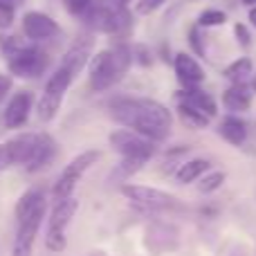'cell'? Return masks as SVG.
Listing matches in <instances>:
<instances>
[{
	"mask_svg": "<svg viewBox=\"0 0 256 256\" xmlns=\"http://www.w3.org/2000/svg\"><path fill=\"white\" fill-rule=\"evenodd\" d=\"M61 32L58 22L54 18L45 16L40 12H27L22 16V34L30 40H48Z\"/></svg>",
	"mask_w": 256,
	"mask_h": 256,
	"instance_id": "cell-11",
	"label": "cell"
},
{
	"mask_svg": "<svg viewBox=\"0 0 256 256\" xmlns=\"http://www.w3.org/2000/svg\"><path fill=\"white\" fill-rule=\"evenodd\" d=\"M40 209H45V198L40 191H27V194L20 196V200H18L16 204V220H25V218H30L32 214L40 212Z\"/></svg>",
	"mask_w": 256,
	"mask_h": 256,
	"instance_id": "cell-18",
	"label": "cell"
},
{
	"mask_svg": "<svg viewBox=\"0 0 256 256\" xmlns=\"http://www.w3.org/2000/svg\"><path fill=\"white\" fill-rule=\"evenodd\" d=\"M243 2H250V4H254V2H256V0H243Z\"/></svg>",
	"mask_w": 256,
	"mask_h": 256,
	"instance_id": "cell-35",
	"label": "cell"
},
{
	"mask_svg": "<svg viewBox=\"0 0 256 256\" xmlns=\"http://www.w3.org/2000/svg\"><path fill=\"white\" fill-rule=\"evenodd\" d=\"M74 72L70 70V68L66 66H58L56 70H54V74L48 79V84H45V92H52V94H61L66 92L68 88L72 86V81H74Z\"/></svg>",
	"mask_w": 256,
	"mask_h": 256,
	"instance_id": "cell-20",
	"label": "cell"
},
{
	"mask_svg": "<svg viewBox=\"0 0 256 256\" xmlns=\"http://www.w3.org/2000/svg\"><path fill=\"white\" fill-rule=\"evenodd\" d=\"M45 209H40V212L32 214L30 218H25V220L18 222V232H16V238H14L12 256H32L36 234H38V227L45 218Z\"/></svg>",
	"mask_w": 256,
	"mask_h": 256,
	"instance_id": "cell-10",
	"label": "cell"
},
{
	"mask_svg": "<svg viewBox=\"0 0 256 256\" xmlns=\"http://www.w3.org/2000/svg\"><path fill=\"white\" fill-rule=\"evenodd\" d=\"M112 2H117V4H124V7H126V4L130 2V0H112Z\"/></svg>",
	"mask_w": 256,
	"mask_h": 256,
	"instance_id": "cell-34",
	"label": "cell"
},
{
	"mask_svg": "<svg viewBox=\"0 0 256 256\" xmlns=\"http://www.w3.org/2000/svg\"><path fill=\"white\" fill-rule=\"evenodd\" d=\"M252 104V90L245 84H234L232 88H227L222 92V106L230 112H243Z\"/></svg>",
	"mask_w": 256,
	"mask_h": 256,
	"instance_id": "cell-16",
	"label": "cell"
},
{
	"mask_svg": "<svg viewBox=\"0 0 256 256\" xmlns=\"http://www.w3.org/2000/svg\"><path fill=\"white\" fill-rule=\"evenodd\" d=\"M99 158H102V153H99V150H86V153L76 155V158L72 160L66 168H63L61 176H58L56 184H54V189H52V198L56 200V202H58V200L72 198V194H74V189H76V184H79L81 176H84V173L88 171V168L92 166Z\"/></svg>",
	"mask_w": 256,
	"mask_h": 256,
	"instance_id": "cell-4",
	"label": "cell"
},
{
	"mask_svg": "<svg viewBox=\"0 0 256 256\" xmlns=\"http://www.w3.org/2000/svg\"><path fill=\"white\" fill-rule=\"evenodd\" d=\"M48 54L40 48H34V45H25L22 50L7 56L9 72L14 76H20V79H32V76L43 74L45 68H48Z\"/></svg>",
	"mask_w": 256,
	"mask_h": 256,
	"instance_id": "cell-7",
	"label": "cell"
},
{
	"mask_svg": "<svg viewBox=\"0 0 256 256\" xmlns=\"http://www.w3.org/2000/svg\"><path fill=\"white\" fill-rule=\"evenodd\" d=\"M250 22H252V25L256 27V7L250 9Z\"/></svg>",
	"mask_w": 256,
	"mask_h": 256,
	"instance_id": "cell-33",
	"label": "cell"
},
{
	"mask_svg": "<svg viewBox=\"0 0 256 256\" xmlns=\"http://www.w3.org/2000/svg\"><path fill=\"white\" fill-rule=\"evenodd\" d=\"M254 90H256V79H254Z\"/></svg>",
	"mask_w": 256,
	"mask_h": 256,
	"instance_id": "cell-36",
	"label": "cell"
},
{
	"mask_svg": "<svg viewBox=\"0 0 256 256\" xmlns=\"http://www.w3.org/2000/svg\"><path fill=\"white\" fill-rule=\"evenodd\" d=\"M63 2H66V9L72 16H86L88 9L92 7V0H63Z\"/></svg>",
	"mask_w": 256,
	"mask_h": 256,
	"instance_id": "cell-27",
	"label": "cell"
},
{
	"mask_svg": "<svg viewBox=\"0 0 256 256\" xmlns=\"http://www.w3.org/2000/svg\"><path fill=\"white\" fill-rule=\"evenodd\" d=\"M178 115L191 128H207L209 122H212L207 115H202L200 110H196V108H191V106H184V104H178Z\"/></svg>",
	"mask_w": 256,
	"mask_h": 256,
	"instance_id": "cell-24",
	"label": "cell"
},
{
	"mask_svg": "<svg viewBox=\"0 0 256 256\" xmlns=\"http://www.w3.org/2000/svg\"><path fill=\"white\" fill-rule=\"evenodd\" d=\"M14 22V4L0 0V30H7Z\"/></svg>",
	"mask_w": 256,
	"mask_h": 256,
	"instance_id": "cell-29",
	"label": "cell"
},
{
	"mask_svg": "<svg viewBox=\"0 0 256 256\" xmlns=\"http://www.w3.org/2000/svg\"><path fill=\"white\" fill-rule=\"evenodd\" d=\"M178 104H184V106H191L196 108V110H200L202 115H207L209 120L212 117H216L218 108H216V102H214V97L209 92H204V90H198L194 86V88H184V90H178Z\"/></svg>",
	"mask_w": 256,
	"mask_h": 256,
	"instance_id": "cell-14",
	"label": "cell"
},
{
	"mask_svg": "<svg viewBox=\"0 0 256 256\" xmlns=\"http://www.w3.org/2000/svg\"><path fill=\"white\" fill-rule=\"evenodd\" d=\"M9 88H12V76H7V74H0V104H2V99L7 97Z\"/></svg>",
	"mask_w": 256,
	"mask_h": 256,
	"instance_id": "cell-32",
	"label": "cell"
},
{
	"mask_svg": "<svg viewBox=\"0 0 256 256\" xmlns=\"http://www.w3.org/2000/svg\"><path fill=\"white\" fill-rule=\"evenodd\" d=\"M110 146L122 155V160H135L142 164L148 162L155 153V142L135 130H115L110 135Z\"/></svg>",
	"mask_w": 256,
	"mask_h": 256,
	"instance_id": "cell-5",
	"label": "cell"
},
{
	"mask_svg": "<svg viewBox=\"0 0 256 256\" xmlns=\"http://www.w3.org/2000/svg\"><path fill=\"white\" fill-rule=\"evenodd\" d=\"M88 58H90V43H79V45H74V48H70V50L66 52V56H63V61H61V66L70 68L74 74H79V72L86 68Z\"/></svg>",
	"mask_w": 256,
	"mask_h": 256,
	"instance_id": "cell-19",
	"label": "cell"
},
{
	"mask_svg": "<svg viewBox=\"0 0 256 256\" xmlns=\"http://www.w3.org/2000/svg\"><path fill=\"white\" fill-rule=\"evenodd\" d=\"M218 132H220V137L225 142H230V144H234V146H240L248 140V124L236 115H227L225 120L220 122V126H218Z\"/></svg>",
	"mask_w": 256,
	"mask_h": 256,
	"instance_id": "cell-17",
	"label": "cell"
},
{
	"mask_svg": "<svg viewBox=\"0 0 256 256\" xmlns=\"http://www.w3.org/2000/svg\"><path fill=\"white\" fill-rule=\"evenodd\" d=\"M189 45L194 48L196 56H204V43H202V36H200V25L189 30Z\"/></svg>",
	"mask_w": 256,
	"mask_h": 256,
	"instance_id": "cell-28",
	"label": "cell"
},
{
	"mask_svg": "<svg viewBox=\"0 0 256 256\" xmlns=\"http://www.w3.org/2000/svg\"><path fill=\"white\" fill-rule=\"evenodd\" d=\"M63 97L61 94H52V92H45L38 102V120L40 122H52L56 117L58 108H61Z\"/></svg>",
	"mask_w": 256,
	"mask_h": 256,
	"instance_id": "cell-22",
	"label": "cell"
},
{
	"mask_svg": "<svg viewBox=\"0 0 256 256\" xmlns=\"http://www.w3.org/2000/svg\"><path fill=\"white\" fill-rule=\"evenodd\" d=\"M222 182H225V173H222V171H212L209 176L202 178V182L198 184V189L202 191V194H212V191L220 189Z\"/></svg>",
	"mask_w": 256,
	"mask_h": 256,
	"instance_id": "cell-26",
	"label": "cell"
},
{
	"mask_svg": "<svg viewBox=\"0 0 256 256\" xmlns=\"http://www.w3.org/2000/svg\"><path fill=\"white\" fill-rule=\"evenodd\" d=\"M76 207H79V202L74 198L58 200L54 204L52 214H50V222H48V236H45V245L52 252L58 254L66 250V230L70 225V220L74 218Z\"/></svg>",
	"mask_w": 256,
	"mask_h": 256,
	"instance_id": "cell-6",
	"label": "cell"
},
{
	"mask_svg": "<svg viewBox=\"0 0 256 256\" xmlns=\"http://www.w3.org/2000/svg\"><path fill=\"white\" fill-rule=\"evenodd\" d=\"M56 142H54L52 135L48 132H36V142L32 146V153L25 162V168L30 173H36L40 168H45L54 158H56Z\"/></svg>",
	"mask_w": 256,
	"mask_h": 256,
	"instance_id": "cell-12",
	"label": "cell"
},
{
	"mask_svg": "<svg viewBox=\"0 0 256 256\" xmlns=\"http://www.w3.org/2000/svg\"><path fill=\"white\" fill-rule=\"evenodd\" d=\"M36 142L34 132H20V135L12 137V140L0 144V171L16 166V164H25L32 153V146Z\"/></svg>",
	"mask_w": 256,
	"mask_h": 256,
	"instance_id": "cell-9",
	"label": "cell"
},
{
	"mask_svg": "<svg viewBox=\"0 0 256 256\" xmlns=\"http://www.w3.org/2000/svg\"><path fill=\"white\" fill-rule=\"evenodd\" d=\"M162 2L164 0H140V2H137V12L140 14H150V12H155Z\"/></svg>",
	"mask_w": 256,
	"mask_h": 256,
	"instance_id": "cell-31",
	"label": "cell"
},
{
	"mask_svg": "<svg viewBox=\"0 0 256 256\" xmlns=\"http://www.w3.org/2000/svg\"><path fill=\"white\" fill-rule=\"evenodd\" d=\"M234 34H236V38H238V43L243 45V48H248V45L252 43V36H250L248 27H245L243 22H238V25L234 27Z\"/></svg>",
	"mask_w": 256,
	"mask_h": 256,
	"instance_id": "cell-30",
	"label": "cell"
},
{
	"mask_svg": "<svg viewBox=\"0 0 256 256\" xmlns=\"http://www.w3.org/2000/svg\"><path fill=\"white\" fill-rule=\"evenodd\" d=\"M122 194L144 209H173V207H178L176 198H173L171 194L153 189V186L126 184V186H122Z\"/></svg>",
	"mask_w": 256,
	"mask_h": 256,
	"instance_id": "cell-8",
	"label": "cell"
},
{
	"mask_svg": "<svg viewBox=\"0 0 256 256\" xmlns=\"http://www.w3.org/2000/svg\"><path fill=\"white\" fill-rule=\"evenodd\" d=\"M32 110V94L27 90H20L12 97V102L7 104L4 110V126L7 128H20L27 122Z\"/></svg>",
	"mask_w": 256,
	"mask_h": 256,
	"instance_id": "cell-13",
	"label": "cell"
},
{
	"mask_svg": "<svg viewBox=\"0 0 256 256\" xmlns=\"http://www.w3.org/2000/svg\"><path fill=\"white\" fill-rule=\"evenodd\" d=\"M176 74L184 88H194V86L204 81V70L194 56L189 54H176Z\"/></svg>",
	"mask_w": 256,
	"mask_h": 256,
	"instance_id": "cell-15",
	"label": "cell"
},
{
	"mask_svg": "<svg viewBox=\"0 0 256 256\" xmlns=\"http://www.w3.org/2000/svg\"><path fill=\"white\" fill-rule=\"evenodd\" d=\"M110 117L117 124L130 128L140 135L160 142L171 132L173 115L166 106L153 102V99H137V97H122L108 104Z\"/></svg>",
	"mask_w": 256,
	"mask_h": 256,
	"instance_id": "cell-1",
	"label": "cell"
},
{
	"mask_svg": "<svg viewBox=\"0 0 256 256\" xmlns=\"http://www.w3.org/2000/svg\"><path fill=\"white\" fill-rule=\"evenodd\" d=\"M250 74H252V61L250 58H238V61L225 68V76L232 84H245Z\"/></svg>",
	"mask_w": 256,
	"mask_h": 256,
	"instance_id": "cell-23",
	"label": "cell"
},
{
	"mask_svg": "<svg viewBox=\"0 0 256 256\" xmlns=\"http://www.w3.org/2000/svg\"><path fill=\"white\" fill-rule=\"evenodd\" d=\"M209 166H212V164H209L207 160H202V158L191 160V162H184L180 168H178L176 180L180 182V184H191V182L198 180L204 171H209Z\"/></svg>",
	"mask_w": 256,
	"mask_h": 256,
	"instance_id": "cell-21",
	"label": "cell"
},
{
	"mask_svg": "<svg viewBox=\"0 0 256 256\" xmlns=\"http://www.w3.org/2000/svg\"><path fill=\"white\" fill-rule=\"evenodd\" d=\"M84 22L92 30L104 32V34H120L130 25V14L124 4H117L112 0H102L97 4L92 2V7L84 16Z\"/></svg>",
	"mask_w": 256,
	"mask_h": 256,
	"instance_id": "cell-3",
	"label": "cell"
},
{
	"mask_svg": "<svg viewBox=\"0 0 256 256\" xmlns=\"http://www.w3.org/2000/svg\"><path fill=\"white\" fill-rule=\"evenodd\" d=\"M227 20V14L220 9H204L198 16V25L200 27H218Z\"/></svg>",
	"mask_w": 256,
	"mask_h": 256,
	"instance_id": "cell-25",
	"label": "cell"
},
{
	"mask_svg": "<svg viewBox=\"0 0 256 256\" xmlns=\"http://www.w3.org/2000/svg\"><path fill=\"white\" fill-rule=\"evenodd\" d=\"M132 61V52L126 43H117L112 48L99 52L90 63V88L94 92L115 86L120 79H124Z\"/></svg>",
	"mask_w": 256,
	"mask_h": 256,
	"instance_id": "cell-2",
	"label": "cell"
}]
</instances>
